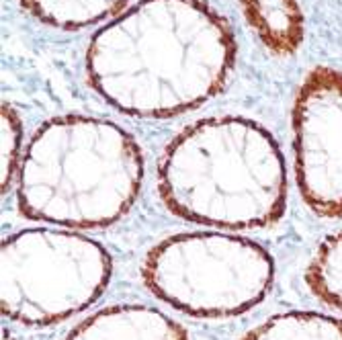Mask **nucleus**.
<instances>
[{"label":"nucleus","mask_w":342,"mask_h":340,"mask_svg":"<svg viewBox=\"0 0 342 340\" xmlns=\"http://www.w3.org/2000/svg\"><path fill=\"white\" fill-rule=\"evenodd\" d=\"M306 283L322 303L342 311V229L318 246L308 264Z\"/></svg>","instance_id":"11"},{"label":"nucleus","mask_w":342,"mask_h":340,"mask_svg":"<svg viewBox=\"0 0 342 340\" xmlns=\"http://www.w3.org/2000/svg\"><path fill=\"white\" fill-rule=\"evenodd\" d=\"M248 25L277 56H289L303 39L297 0H240Z\"/></svg>","instance_id":"8"},{"label":"nucleus","mask_w":342,"mask_h":340,"mask_svg":"<svg viewBox=\"0 0 342 340\" xmlns=\"http://www.w3.org/2000/svg\"><path fill=\"white\" fill-rule=\"evenodd\" d=\"M147 291L193 318H232L271 291L275 262L254 240L219 232L177 234L146 254Z\"/></svg>","instance_id":"4"},{"label":"nucleus","mask_w":342,"mask_h":340,"mask_svg":"<svg viewBox=\"0 0 342 340\" xmlns=\"http://www.w3.org/2000/svg\"><path fill=\"white\" fill-rule=\"evenodd\" d=\"M66 340H189V332L160 309L111 306L76 324Z\"/></svg>","instance_id":"7"},{"label":"nucleus","mask_w":342,"mask_h":340,"mask_svg":"<svg viewBox=\"0 0 342 340\" xmlns=\"http://www.w3.org/2000/svg\"><path fill=\"white\" fill-rule=\"evenodd\" d=\"M113 275L107 248L66 229L31 227L0 248L2 318L49 326L84 311L105 293Z\"/></svg>","instance_id":"5"},{"label":"nucleus","mask_w":342,"mask_h":340,"mask_svg":"<svg viewBox=\"0 0 342 340\" xmlns=\"http://www.w3.org/2000/svg\"><path fill=\"white\" fill-rule=\"evenodd\" d=\"M158 191L174 215L221 229L279 222L287 170L273 135L240 117L205 119L172 140L158 164Z\"/></svg>","instance_id":"2"},{"label":"nucleus","mask_w":342,"mask_h":340,"mask_svg":"<svg viewBox=\"0 0 342 340\" xmlns=\"http://www.w3.org/2000/svg\"><path fill=\"white\" fill-rule=\"evenodd\" d=\"M21 121L16 113L8 105H2V152H0V185H2V195L16 182L18 166H21Z\"/></svg>","instance_id":"12"},{"label":"nucleus","mask_w":342,"mask_h":340,"mask_svg":"<svg viewBox=\"0 0 342 340\" xmlns=\"http://www.w3.org/2000/svg\"><path fill=\"white\" fill-rule=\"evenodd\" d=\"M2 340H15V336H13V332H11V328L4 326V324H2Z\"/></svg>","instance_id":"13"},{"label":"nucleus","mask_w":342,"mask_h":340,"mask_svg":"<svg viewBox=\"0 0 342 340\" xmlns=\"http://www.w3.org/2000/svg\"><path fill=\"white\" fill-rule=\"evenodd\" d=\"M295 178L301 199L326 219L342 217V74L318 68L293 107Z\"/></svg>","instance_id":"6"},{"label":"nucleus","mask_w":342,"mask_h":340,"mask_svg":"<svg viewBox=\"0 0 342 340\" xmlns=\"http://www.w3.org/2000/svg\"><path fill=\"white\" fill-rule=\"evenodd\" d=\"M86 62L92 86L113 107L170 117L224 86L234 39L203 0H144L95 35Z\"/></svg>","instance_id":"1"},{"label":"nucleus","mask_w":342,"mask_h":340,"mask_svg":"<svg viewBox=\"0 0 342 340\" xmlns=\"http://www.w3.org/2000/svg\"><path fill=\"white\" fill-rule=\"evenodd\" d=\"M142 180L144 156L127 131L92 117H60L27 146L16 201L33 222L97 229L131 209Z\"/></svg>","instance_id":"3"},{"label":"nucleus","mask_w":342,"mask_h":340,"mask_svg":"<svg viewBox=\"0 0 342 340\" xmlns=\"http://www.w3.org/2000/svg\"><path fill=\"white\" fill-rule=\"evenodd\" d=\"M21 2L27 11L45 23L76 29L107 19L125 4V0H21Z\"/></svg>","instance_id":"10"},{"label":"nucleus","mask_w":342,"mask_h":340,"mask_svg":"<svg viewBox=\"0 0 342 340\" xmlns=\"http://www.w3.org/2000/svg\"><path fill=\"white\" fill-rule=\"evenodd\" d=\"M240 340H342V320L316 311H285L248 330Z\"/></svg>","instance_id":"9"}]
</instances>
